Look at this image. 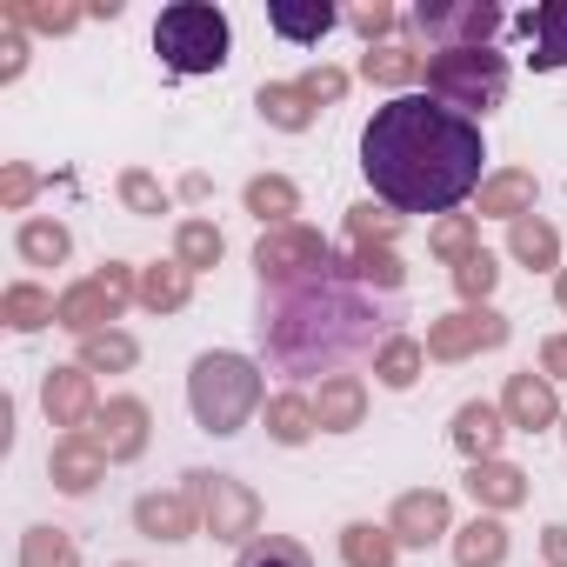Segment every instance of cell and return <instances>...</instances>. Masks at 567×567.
Instances as JSON below:
<instances>
[{"label":"cell","mask_w":567,"mask_h":567,"mask_svg":"<svg viewBox=\"0 0 567 567\" xmlns=\"http://www.w3.org/2000/svg\"><path fill=\"white\" fill-rule=\"evenodd\" d=\"M481 121L441 107L434 94H394L361 127V174L394 214H454L467 194H481Z\"/></svg>","instance_id":"6da1fadb"},{"label":"cell","mask_w":567,"mask_h":567,"mask_svg":"<svg viewBox=\"0 0 567 567\" xmlns=\"http://www.w3.org/2000/svg\"><path fill=\"white\" fill-rule=\"evenodd\" d=\"M254 334H260L267 368L295 374V381H308V374L328 381V374H348L354 361L381 354V341L394 334V308H388V295H368L348 274L328 267L321 280H301V288H267Z\"/></svg>","instance_id":"7a4b0ae2"},{"label":"cell","mask_w":567,"mask_h":567,"mask_svg":"<svg viewBox=\"0 0 567 567\" xmlns=\"http://www.w3.org/2000/svg\"><path fill=\"white\" fill-rule=\"evenodd\" d=\"M267 401V381H260V368L247 361V354H200L194 368H187V408H194V421H200V434H240L247 421H254V408Z\"/></svg>","instance_id":"3957f363"},{"label":"cell","mask_w":567,"mask_h":567,"mask_svg":"<svg viewBox=\"0 0 567 567\" xmlns=\"http://www.w3.org/2000/svg\"><path fill=\"white\" fill-rule=\"evenodd\" d=\"M227 48H234V28L207 0H174L154 21V54H161L167 74H220Z\"/></svg>","instance_id":"277c9868"},{"label":"cell","mask_w":567,"mask_h":567,"mask_svg":"<svg viewBox=\"0 0 567 567\" xmlns=\"http://www.w3.org/2000/svg\"><path fill=\"white\" fill-rule=\"evenodd\" d=\"M427 94L441 101V107H454V114H467V121H481V114H494L501 101H507V61L494 54V48H447V54H427Z\"/></svg>","instance_id":"5b68a950"},{"label":"cell","mask_w":567,"mask_h":567,"mask_svg":"<svg viewBox=\"0 0 567 567\" xmlns=\"http://www.w3.org/2000/svg\"><path fill=\"white\" fill-rule=\"evenodd\" d=\"M334 267V240L321 227H267L254 240V274L260 288H301V280H321Z\"/></svg>","instance_id":"8992f818"},{"label":"cell","mask_w":567,"mask_h":567,"mask_svg":"<svg viewBox=\"0 0 567 567\" xmlns=\"http://www.w3.org/2000/svg\"><path fill=\"white\" fill-rule=\"evenodd\" d=\"M187 494H194V507H200V534H214V540H227V547L260 540V494H254L240 474H207V467H194V474H187Z\"/></svg>","instance_id":"52a82bcc"},{"label":"cell","mask_w":567,"mask_h":567,"mask_svg":"<svg viewBox=\"0 0 567 567\" xmlns=\"http://www.w3.org/2000/svg\"><path fill=\"white\" fill-rule=\"evenodd\" d=\"M408 21L434 41V54H447V48H487L501 34V8H494V0H421Z\"/></svg>","instance_id":"ba28073f"},{"label":"cell","mask_w":567,"mask_h":567,"mask_svg":"<svg viewBox=\"0 0 567 567\" xmlns=\"http://www.w3.org/2000/svg\"><path fill=\"white\" fill-rule=\"evenodd\" d=\"M507 315L494 308H454L441 321H427V361H474V354H494L507 348Z\"/></svg>","instance_id":"9c48e42d"},{"label":"cell","mask_w":567,"mask_h":567,"mask_svg":"<svg viewBox=\"0 0 567 567\" xmlns=\"http://www.w3.org/2000/svg\"><path fill=\"white\" fill-rule=\"evenodd\" d=\"M147 434H154V414H147V401H134V394L101 401V414L87 421V441L107 454V467L141 461V454H147Z\"/></svg>","instance_id":"30bf717a"},{"label":"cell","mask_w":567,"mask_h":567,"mask_svg":"<svg viewBox=\"0 0 567 567\" xmlns=\"http://www.w3.org/2000/svg\"><path fill=\"white\" fill-rule=\"evenodd\" d=\"M41 408H48V427H61V434H87V421L101 414L94 374H87L81 361L48 368V381H41Z\"/></svg>","instance_id":"8fae6325"},{"label":"cell","mask_w":567,"mask_h":567,"mask_svg":"<svg viewBox=\"0 0 567 567\" xmlns=\"http://www.w3.org/2000/svg\"><path fill=\"white\" fill-rule=\"evenodd\" d=\"M388 527H394V540H401V547H434L441 534H454V507H447V494H441V487H408V494L394 501Z\"/></svg>","instance_id":"7c38bea8"},{"label":"cell","mask_w":567,"mask_h":567,"mask_svg":"<svg viewBox=\"0 0 567 567\" xmlns=\"http://www.w3.org/2000/svg\"><path fill=\"white\" fill-rule=\"evenodd\" d=\"M501 414H507V427H520V434H540V427H554V421H560L554 381H547V374H534V368L507 374V388H501Z\"/></svg>","instance_id":"4fadbf2b"},{"label":"cell","mask_w":567,"mask_h":567,"mask_svg":"<svg viewBox=\"0 0 567 567\" xmlns=\"http://www.w3.org/2000/svg\"><path fill=\"white\" fill-rule=\"evenodd\" d=\"M48 481L81 501V494H94V487L107 481V454H101L87 434H61V441L48 447Z\"/></svg>","instance_id":"5bb4252c"},{"label":"cell","mask_w":567,"mask_h":567,"mask_svg":"<svg viewBox=\"0 0 567 567\" xmlns=\"http://www.w3.org/2000/svg\"><path fill=\"white\" fill-rule=\"evenodd\" d=\"M114 321H121V301L101 288L94 274L74 280V288H61V315H54V328H68L74 341H94V334H107Z\"/></svg>","instance_id":"9a60e30c"},{"label":"cell","mask_w":567,"mask_h":567,"mask_svg":"<svg viewBox=\"0 0 567 567\" xmlns=\"http://www.w3.org/2000/svg\"><path fill=\"white\" fill-rule=\"evenodd\" d=\"M134 527H141L147 540H194V534H200V507H194L187 487H174V494H141V501H134Z\"/></svg>","instance_id":"2e32d148"},{"label":"cell","mask_w":567,"mask_h":567,"mask_svg":"<svg viewBox=\"0 0 567 567\" xmlns=\"http://www.w3.org/2000/svg\"><path fill=\"white\" fill-rule=\"evenodd\" d=\"M447 434H454V447L467 454V467H474V461H501V441H507V414H501L494 401H461Z\"/></svg>","instance_id":"e0dca14e"},{"label":"cell","mask_w":567,"mask_h":567,"mask_svg":"<svg viewBox=\"0 0 567 567\" xmlns=\"http://www.w3.org/2000/svg\"><path fill=\"white\" fill-rule=\"evenodd\" d=\"M467 494H474L481 514H514V507H527V474L514 461H474L467 467Z\"/></svg>","instance_id":"ac0fdd59"},{"label":"cell","mask_w":567,"mask_h":567,"mask_svg":"<svg viewBox=\"0 0 567 567\" xmlns=\"http://www.w3.org/2000/svg\"><path fill=\"white\" fill-rule=\"evenodd\" d=\"M334 274H348L354 288H368V295H401V280H408V260L394 254V247H354V254H334Z\"/></svg>","instance_id":"d6986e66"},{"label":"cell","mask_w":567,"mask_h":567,"mask_svg":"<svg viewBox=\"0 0 567 567\" xmlns=\"http://www.w3.org/2000/svg\"><path fill=\"white\" fill-rule=\"evenodd\" d=\"M315 414H321V434H354L368 421V381L361 374H328L321 394H315Z\"/></svg>","instance_id":"ffe728a7"},{"label":"cell","mask_w":567,"mask_h":567,"mask_svg":"<svg viewBox=\"0 0 567 567\" xmlns=\"http://www.w3.org/2000/svg\"><path fill=\"white\" fill-rule=\"evenodd\" d=\"M240 200H247V214L260 220V234H267V227H295V214H301V187H295L288 174H254V181L240 187Z\"/></svg>","instance_id":"44dd1931"},{"label":"cell","mask_w":567,"mask_h":567,"mask_svg":"<svg viewBox=\"0 0 567 567\" xmlns=\"http://www.w3.org/2000/svg\"><path fill=\"white\" fill-rule=\"evenodd\" d=\"M534 214V174L527 167H501L481 181V220H527Z\"/></svg>","instance_id":"7402d4cb"},{"label":"cell","mask_w":567,"mask_h":567,"mask_svg":"<svg viewBox=\"0 0 567 567\" xmlns=\"http://www.w3.org/2000/svg\"><path fill=\"white\" fill-rule=\"evenodd\" d=\"M267 28H274L280 41L315 48V41H328V34L341 28V14L328 8V0H315V8H301V0H274V8H267Z\"/></svg>","instance_id":"603a6c76"},{"label":"cell","mask_w":567,"mask_h":567,"mask_svg":"<svg viewBox=\"0 0 567 567\" xmlns=\"http://www.w3.org/2000/svg\"><path fill=\"white\" fill-rule=\"evenodd\" d=\"M254 107H260V121L280 127V134H308V127H315V101L301 94V81H260Z\"/></svg>","instance_id":"cb8c5ba5"},{"label":"cell","mask_w":567,"mask_h":567,"mask_svg":"<svg viewBox=\"0 0 567 567\" xmlns=\"http://www.w3.org/2000/svg\"><path fill=\"white\" fill-rule=\"evenodd\" d=\"M315 434H321V414H315L308 394L288 388V394H274V401H267V441H274V447H308Z\"/></svg>","instance_id":"d4e9b609"},{"label":"cell","mask_w":567,"mask_h":567,"mask_svg":"<svg viewBox=\"0 0 567 567\" xmlns=\"http://www.w3.org/2000/svg\"><path fill=\"white\" fill-rule=\"evenodd\" d=\"M527 34H534V74H554V68H567V0H547V8H534L527 21H520Z\"/></svg>","instance_id":"484cf974"},{"label":"cell","mask_w":567,"mask_h":567,"mask_svg":"<svg viewBox=\"0 0 567 567\" xmlns=\"http://www.w3.org/2000/svg\"><path fill=\"white\" fill-rule=\"evenodd\" d=\"M187 301H194V274H187L181 260L141 267V308H147V315H181Z\"/></svg>","instance_id":"4316f807"},{"label":"cell","mask_w":567,"mask_h":567,"mask_svg":"<svg viewBox=\"0 0 567 567\" xmlns=\"http://www.w3.org/2000/svg\"><path fill=\"white\" fill-rule=\"evenodd\" d=\"M54 315H61V295L34 288V280H14V288L0 295V321L14 334H41V328H54Z\"/></svg>","instance_id":"83f0119b"},{"label":"cell","mask_w":567,"mask_h":567,"mask_svg":"<svg viewBox=\"0 0 567 567\" xmlns=\"http://www.w3.org/2000/svg\"><path fill=\"white\" fill-rule=\"evenodd\" d=\"M501 560H507L501 514H474L467 527H454V567H501Z\"/></svg>","instance_id":"f1b7e54d"},{"label":"cell","mask_w":567,"mask_h":567,"mask_svg":"<svg viewBox=\"0 0 567 567\" xmlns=\"http://www.w3.org/2000/svg\"><path fill=\"white\" fill-rule=\"evenodd\" d=\"M0 21L34 28V34H68L87 21V8H74V0H0Z\"/></svg>","instance_id":"f546056e"},{"label":"cell","mask_w":567,"mask_h":567,"mask_svg":"<svg viewBox=\"0 0 567 567\" xmlns=\"http://www.w3.org/2000/svg\"><path fill=\"white\" fill-rule=\"evenodd\" d=\"M421 368H427V341H414V334H388L381 354H374V381L394 388V394H408L421 381Z\"/></svg>","instance_id":"4dcf8cb0"},{"label":"cell","mask_w":567,"mask_h":567,"mask_svg":"<svg viewBox=\"0 0 567 567\" xmlns=\"http://www.w3.org/2000/svg\"><path fill=\"white\" fill-rule=\"evenodd\" d=\"M421 74H427V54H414V48H401V41L361 54V81H374V87H414Z\"/></svg>","instance_id":"1f68e13d"},{"label":"cell","mask_w":567,"mask_h":567,"mask_svg":"<svg viewBox=\"0 0 567 567\" xmlns=\"http://www.w3.org/2000/svg\"><path fill=\"white\" fill-rule=\"evenodd\" d=\"M14 247H21L28 267H61V260L74 254V234H68L61 220H48V214H28L21 234H14Z\"/></svg>","instance_id":"d6a6232c"},{"label":"cell","mask_w":567,"mask_h":567,"mask_svg":"<svg viewBox=\"0 0 567 567\" xmlns=\"http://www.w3.org/2000/svg\"><path fill=\"white\" fill-rule=\"evenodd\" d=\"M507 254H514L520 267H534V274H547V267L560 274V234H554L540 214H527V220L507 227Z\"/></svg>","instance_id":"836d02e7"},{"label":"cell","mask_w":567,"mask_h":567,"mask_svg":"<svg viewBox=\"0 0 567 567\" xmlns=\"http://www.w3.org/2000/svg\"><path fill=\"white\" fill-rule=\"evenodd\" d=\"M341 560H348V567H394V560H401V540H394V527L348 520V527H341Z\"/></svg>","instance_id":"e575fe53"},{"label":"cell","mask_w":567,"mask_h":567,"mask_svg":"<svg viewBox=\"0 0 567 567\" xmlns=\"http://www.w3.org/2000/svg\"><path fill=\"white\" fill-rule=\"evenodd\" d=\"M220 254H227V240H220V227H214V220H181V227H174V260H181L187 274L220 267Z\"/></svg>","instance_id":"d590c367"},{"label":"cell","mask_w":567,"mask_h":567,"mask_svg":"<svg viewBox=\"0 0 567 567\" xmlns=\"http://www.w3.org/2000/svg\"><path fill=\"white\" fill-rule=\"evenodd\" d=\"M427 247H434V260L461 267L467 254H481V220H474V214H441L434 234H427Z\"/></svg>","instance_id":"8d00e7d4"},{"label":"cell","mask_w":567,"mask_h":567,"mask_svg":"<svg viewBox=\"0 0 567 567\" xmlns=\"http://www.w3.org/2000/svg\"><path fill=\"white\" fill-rule=\"evenodd\" d=\"M134 361H141V341H134V334H121V328H107V334L81 341V368H87V374H127Z\"/></svg>","instance_id":"74e56055"},{"label":"cell","mask_w":567,"mask_h":567,"mask_svg":"<svg viewBox=\"0 0 567 567\" xmlns=\"http://www.w3.org/2000/svg\"><path fill=\"white\" fill-rule=\"evenodd\" d=\"M21 567H81V547L68 527H28L21 534Z\"/></svg>","instance_id":"f35d334b"},{"label":"cell","mask_w":567,"mask_h":567,"mask_svg":"<svg viewBox=\"0 0 567 567\" xmlns=\"http://www.w3.org/2000/svg\"><path fill=\"white\" fill-rule=\"evenodd\" d=\"M394 234H401V214L394 207H381V200L348 207V240L354 247H394Z\"/></svg>","instance_id":"ab89813d"},{"label":"cell","mask_w":567,"mask_h":567,"mask_svg":"<svg viewBox=\"0 0 567 567\" xmlns=\"http://www.w3.org/2000/svg\"><path fill=\"white\" fill-rule=\"evenodd\" d=\"M234 567H315V554H308L301 540H288V534H260V540L240 547Z\"/></svg>","instance_id":"60d3db41"},{"label":"cell","mask_w":567,"mask_h":567,"mask_svg":"<svg viewBox=\"0 0 567 567\" xmlns=\"http://www.w3.org/2000/svg\"><path fill=\"white\" fill-rule=\"evenodd\" d=\"M454 288H461V301H467V308H487V295L501 288V260H494L487 247H481V254H467V260L454 267Z\"/></svg>","instance_id":"b9f144b4"},{"label":"cell","mask_w":567,"mask_h":567,"mask_svg":"<svg viewBox=\"0 0 567 567\" xmlns=\"http://www.w3.org/2000/svg\"><path fill=\"white\" fill-rule=\"evenodd\" d=\"M341 21H348V28H354V34H361L368 48H388V34L401 28V14L388 8V0H361V8H348Z\"/></svg>","instance_id":"7bdbcfd3"},{"label":"cell","mask_w":567,"mask_h":567,"mask_svg":"<svg viewBox=\"0 0 567 567\" xmlns=\"http://www.w3.org/2000/svg\"><path fill=\"white\" fill-rule=\"evenodd\" d=\"M121 200H127V214H167V187L147 167H127L121 174Z\"/></svg>","instance_id":"ee69618b"},{"label":"cell","mask_w":567,"mask_h":567,"mask_svg":"<svg viewBox=\"0 0 567 567\" xmlns=\"http://www.w3.org/2000/svg\"><path fill=\"white\" fill-rule=\"evenodd\" d=\"M34 194H41V174H34L28 161H8V167H0V207H8V214H21Z\"/></svg>","instance_id":"f6af8a7d"},{"label":"cell","mask_w":567,"mask_h":567,"mask_svg":"<svg viewBox=\"0 0 567 567\" xmlns=\"http://www.w3.org/2000/svg\"><path fill=\"white\" fill-rule=\"evenodd\" d=\"M301 94H308L315 107H334V101L348 94V74H341V68H308V74H301Z\"/></svg>","instance_id":"bcb514c9"},{"label":"cell","mask_w":567,"mask_h":567,"mask_svg":"<svg viewBox=\"0 0 567 567\" xmlns=\"http://www.w3.org/2000/svg\"><path fill=\"white\" fill-rule=\"evenodd\" d=\"M28 74V41H21V28H8L0 34V81H21Z\"/></svg>","instance_id":"7dc6e473"},{"label":"cell","mask_w":567,"mask_h":567,"mask_svg":"<svg viewBox=\"0 0 567 567\" xmlns=\"http://www.w3.org/2000/svg\"><path fill=\"white\" fill-rule=\"evenodd\" d=\"M540 374L547 381H567V334H547L540 341Z\"/></svg>","instance_id":"c3c4849f"},{"label":"cell","mask_w":567,"mask_h":567,"mask_svg":"<svg viewBox=\"0 0 567 567\" xmlns=\"http://www.w3.org/2000/svg\"><path fill=\"white\" fill-rule=\"evenodd\" d=\"M540 560L547 567H567V527H540Z\"/></svg>","instance_id":"681fc988"},{"label":"cell","mask_w":567,"mask_h":567,"mask_svg":"<svg viewBox=\"0 0 567 567\" xmlns=\"http://www.w3.org/2000/svg\"><path fill=\"white\" fill-rule=\"evenodd\" d=\"M554 301H560V315H567V267L554 274Z\"/></svg>","instance_id":"f907efd6"},{"label":"cell","mask_w":567,"mask_h":567,"mask_svg":"<svg viewBox=\"0 0 567 567\" xmlns=\"http://www.w3.org/2000/svg\"><path fill=\"white\" fill-rule=\"evenodd\" d=\"M560 434H567V414H560Z\"/></svg>","instance_id":"816d5d0a"},{"label":"cell","mask_w":567,"mask_h":567,"mask_svg":"<svg viewBox=\"0 0 567 567\" xmlns=\"http://www.w3.org/2000/svg\"><path fill=\"white\" fill-rule=\"evenodd\" d=\"M121 567H134V560H121Z\"/></svg>","instance_id":"f5cc1de1"}]
</instances>
